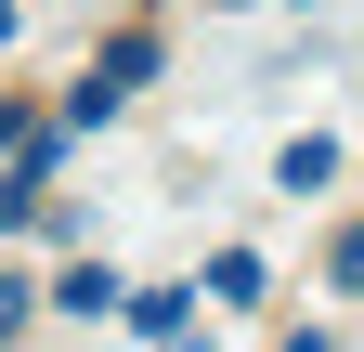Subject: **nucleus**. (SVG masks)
Segmentation results:
<instances>
[{
	"instance_id": "obj_7",
	"label": "nucleus",
	"mask_w": 364,
	"mask_h": 352,
	"mask_svg": "<svg viewBox=\"0 0 364 352\" xmlns=\"http://www.w3.org/2000/svg\"><path fill=\"white\" fill-rule=\"evenodd\" d=\"M326 287H338V300H364V222H338V235H326Z\"/></svg>"
},
{
	"instance_id": "obj_2",
	"label": "nucleus",
	"mask_w": 364,
	"mask_h": 352,
	"mask_svg": "<svg viewBox=\"0 0 364 352\" xmlns=\"http://www.w3.org/2000/svg\"><path fill=\"white\" fill-rule=\"evenodd\" d=\"M117 326H144L156 352H182V339H208V326H196V287H130V314H117Z\"/></svg>"
},
{
	"instance_id": "obj_9",
	"label": "nucleus",
	"mask_w": 364,
	"mask_h": 352,
	"mask_svg": "<svg viewBox=\"0 0 364 352\" xmlns=\"http://www.w3.org/2000/svg\"><path fill=\"white\" fill-rule=\"evenodd\" d=\"M235 14H273V0H235Z\"/></svg>"
},
{
	"instance_id": "obj_1",
	"label": "nucleus",
	"mask_w": 364,
	"mask_h": 352,
	"mask_svg": "<svg viewBox=\"0 0 364 352\" xmlns=\"http://www.w3.org/2000/svg\"><path fill=\"white\" fill-rule=\"evenodd\" d=\"M53 157H65V118H14V157H0V222H39V209H53Z\"/></svg>"
},
{
	"instance_id": "obj_3",
	"label": "nucleus",
	"mask_w": 364,
	"mask_h": 352,
	"mask_svg": "<svg viewBox=\"0 0 364 352\" xmlns=\"http://www.w3.org/2000/svg\"><path fill=\"white\" fill-rule=\"evenodd\" d=\"M53 314H91V326H105V314H130L117 261H65V274H53Z\"/></svg>"
},
{
	"instance_id": "obj_6",
	"label": "nucleus",
	"mask_w": 364,
	"mask_h": 352,
	"mask_svg": "<svg viewBox=\"0 0 364 352\" xmlns=\"http://www.w3.org/2000/svg\"><path fill=\"white\" fill-rule=\"evenodd\" d=\"M260 287H273L260 248H221V261H208V300H260Z\"/></svg>"
},
{
	"instance_id": "obj_5",
	"label": "nucleus",
	"mask_w": 364,
	"mask_h": 352,
	"mask_svg": "<svg viewBox=\"0 0 364 352\" xmlns=\"http://www.w3.org/2000/svg\"><path fill=\"white\" fill-rule=\"evenodd\" d=\"M273 183H287V196H326L338 183V130H299V144L273 157Z\"/></svg>"
},
{
	"instance_id": "obj_8",
	"label": "nucleus",
	"mask_w": 364,
	"mask_h": 352,
	"mask_svg": "<svg viewBox=\"0 0 364 352\" xmlns=\"http://www.w3.org/2000/svg\"><path fill=\"white\" fill-rule=\"evenodd\" d=\"M273 352H326V326H299V339H273Z\"/></svg>"
},
{
	"instance_id": "obj_10",
	"label": "nucleus",
	"mask_w": 364,
	"mask_h": 352,
	"mask_svg": "<svg viewBox=\"0 0 364 352\" xmlns=\"http://www.w3.org/2000/svg\"><path fill=\"white\" fill-rule=\"evenodd\" d=\"M182 352H208V339H182Z\"/></svg>"
},
{
	"instance_id": "obj_4",
	"label": "nucleus",
	"mask_w": 364,
	"mask_h": 352,
	"mask_svg": "<svg viewBox=\"0 0 364 352\" xmlns=\"http://www.w3.org/2000/svg\"><path fill=\"white\" fill-rule=\"evenodd\" d=\"M144 78H156V39H144V26H130V39H105V66H91V92H105V105H130Z\"/></svg>"
}]
</instances>
